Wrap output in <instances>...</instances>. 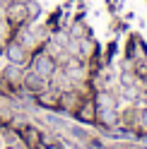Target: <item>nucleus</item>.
<instances>
[{"instance_id": "nucleus-5", "label": "nucleus", "mask_w": 147, "mask_h": 149, "mask_svg": "<svg viewBox=\"0 0 147 149\" xmlns=\"http://www.w3.org/2000/svg\"><path fill=\"white\" fill-rule=\"evenodd\" d=\"M97 108H118V101L111 91H99L97 94V101H94Z\"/></svg>"}, {"instance_id": "nucleus-12", "label": "nucleus", "mask_w": 147, "mask_h": 149, "mask_svg": "<svg viewBox=\"0 0 147 149\" xmlns=\"http://www.w3.org/2000/svg\"><path fill=\"white\" fill-rule=\"evenodd\" d=\"M48 149H58V147H48Z\"/></svg>"}, {"instance_id": "nucleus-9", "label": "nucleus", "mask_w": 147, "mask_h": 149, "mask_svg": "<svg viewBox=\"0 0 147 149\" xmlns=\"http://www.w3.org/2000/svg\"><path fill=\"white\" fill-rule=\"evenodd\" d=\"M70 132L75 135L77 139H85V142H89V135L85 132V130H80V127H70Z\"/></svg>"}, {"instance_id": "nucleus-11", "label": "nucleus", "mask_w": 147, "mask_h": 149, "mask_svg": "<svg viewBox=\"0 0 147 149\" xmlns=\"http://www.w3.org/2000/svg\"><path fill=\"white\" fill-rule=\"evenodd\" d=\"M72 36H75V39L85 36V26H82V24H75V31H72Z\"/></svg>"}, {"instance_id": "nucleus-4", "label": "nucleus", "mask_w": 147, "mask_h": 149, "mask_svg": "<svg viewBox=\"0 0 147 149\" xmlns=\"http://www.w3.org/2000/svg\"><path fill=\"white\" fill-rule=\"evenodd\" d=\"M7 58L12 60V65H24L27 63V48L22 43H10L7 46Z\"/></svg>"}, {"instance_id": "nucleus-3", "label": "nucleus", "mask_w": 147, "mask_h": 149, "mask_svg": "<svg viewBox=\"0 0 147 149\" xmlns=\"http://www.w3.org/2000/svg\"><path fill=\"white\" fill-rule=\"evenodd\" d=\"M118 120V108H97V123H102L104 127H116Z\"/></svg>"}, {"instance_id": "nucleus-6", "label": "nucleus", "mask_w": 147, "mask_h": 149, "mask_svg": "<svg viewBox=\"0 0 147 149\" xmlns=\"http://www.w3.org/2000/svg\"><path fill=\"white\" fill-rule=\"evenodd\" d=\"M77 118L80 120H87V123H94V120H97V106L94 104H85V108L77 113Z\"/></svg>"}, {"instance_id": "nucleus-7", "label": "nucleus", "mask_w": 147, "mask_h": 149, "mask_svg": "<svg viewBox=\"0 0 147 149\" xmlns=\"http://www.w3.org/2000/svg\"><path fill=\"white\" fill-rule=\"evenodd\" d=\"M24 10H27V17H29V19H36V17L41 15V5L36 3V0H27V3H24Z\"/></svg>"}, {"instance_id": "nucleus-1", "label": "nucleus", "mask_w": 147, "mask_h": 149, "mask_svg": "<svg viewBox=\"0 0 147 149\" xmlns=\"http://www.w3.org/2000/svg\"><path fill=\"white\" fill-rule=\"evenodd\" d=\"M32 72H36V74H41V77L48 79L51 74L56 72V60H53V55H48V53H36L34 60H32Z\"/></svg>"}, {"instance_id": "nucleus-2", "label": "nucleus", "mask_w": 147, "mask_h": 149, "mask_svg": "<svg viewBox=\"0 0 147 149\" xmlns=\"http://www.w3.org/2000/svg\"><path fill=\"white\" fill-rule=\"evenodd\" d=\"M24 87L29 89V91L43 94V91L48 89V79L41 77V74H36V72H29V74H24Z\"/></svg>"}, {"instance_id": "nucleus-8", "label": "nucleus", "mask_w": 147, "mask_h": 149, "mask_svg": "<svg viewBox=\"0 0 147 149\" xmlns=\"http://www.w3.org/2000/svg\"><path fill=\"white\" fill-rule=\"evenodd\" d=\"M24 135H27V139H29V144H39V139H41V135L36 132L34 127H27V130H24Z\"/></svg>"}, {"instance_id": "nucleus-10", "label": "nucleus", "mask_w": 147, "mask_h": 149, "mask_svg": "<svg viewBox=\"0 0 147 149\" xmlns=\"http://www.w3.org/2000/svg\"><path fill=\"white\" fill-rule=\"evenodd\" d=\"M137 123H140V125L147 130V108H142L140 113H137Z\"/></svg>"}]
</instances>
